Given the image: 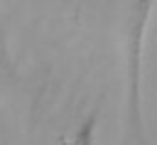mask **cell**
<instances>
[{"label": "cell", "instance_id": "obj_1", "mask_svg": "<svg viewBox=\"0 0 157 145\" xmlns=\"http://www.w3.org/2000/svg\"><path fill=\"white\" fill-rule=\"evenodd\" d=\"M140 32L142 27L137 29V34H132V47L128 52V59H130V96H128V143L130 145L132 140H140Z\"/></svg>", "mask_w": 157, "mask_h": 145}]
</instances>
